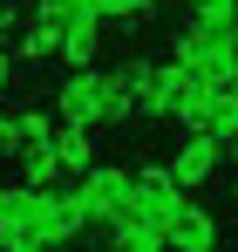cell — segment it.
Returning <instances> with one entry per match:
<instances>
[{
    "instance_id": "8992f818",
    "label": "cell",
    "mask_w": 238,
    "mask_h": 252,
    "mask_svg": "<svg viewBox=\"0 0 238 252\" xmlns=\"http://www.w3.org/2000/svg\"><path fill=\"white\" fill-rule=\"evenodd\" d=\"M109 246H116V252H163L170 232H163L157 218H143L136 205H122L116 218H109Z\"/></svg>"
},
{
    "instance_id": "4fadbf2b",
    "label": "cell",
    "mask_w": 238,
    "mask_h": 252,
    "mask_svg": "<svg viewBox=\"0 0 238 252\" xmlns=\"http://www.w3.org/2000/svg\"><path fill=\"white\" fill-rule=\"evenodd\" d=\"M0 157H21V136H14V109H0Z\"/></svg>"
},
{
    "instance_id": "8fae6325",
    "label": "cell",
    "mask_w": 238,
    "mask_h": 252,
    "mask_svg": "<svg viewBox=\"0 0 238 252\" xmlns=\"http://www.w3.org/2000/svg\"><path fill=\"white\" fill-rule=\"evenodd\" d=\"M55 109H41V102H28V109H14V136L21 143H55Z\"/></svg>"
},
{
    "instance_id": "6da1fadb",
    "label": "cell",
    "mask_w": 238,
    "mask_h": 252,
    "mask_svg": "<svg viewBox=\"0 0 238 252\" xmlns=\"http://www.w3.org/2000/svg\"><path fill=\"white\" fill-rule=\"evenodd\" d=\"M55 116L61 123H89V129H122L136 116V95H129V75L122 68H68L61 89H55Z\"/></svg>"
},
{
    "instance_id": "7c38bea8",
    "label": "cell",
    "mask_w": 238,
    "mask_h": 252,
    "mask_svg": "<svg viewBox=\"0 0 238 252\" xmlns=\"http://www.w3.org/2000/svg\"><path fill=\"white\" fill-rule=\"evenodd\" d=\"M191 21H238V0H184Z\"/></svg>"
},
{
    "instance_id": "52a82bcc",
    "label": "cell",
    "mask_w": 238,
    "mask_h": 252,
    "mask_svg": "<svg viewBox=\"0 0 238 252\" xmlns=\"http://www.w3.org/2000/svg\"><path fill=\"white\" fill-rule=\"evenodd\" d=\"M170 246L177 252H211L218 246V218H211L204 205H184L177 218H170Z\"/></svg>"
},
{
    "instance_id": "ba28073f",
    "label": "cell",
    "mask_w": 238,
    "mask_h": 252,
    "mask_svg": "<svg viewBox=\"0 0 238 252\" xmlns=\"http://www.w3.org/2000/svg\"><path fill=\"white\" fill-rule=\"evenodd\" d=\"M21 184H41V191L68 184V164H61V150H55V143H21Z\"/></svg>"
},
{
    "instance_id": "5bb4252c",
    "label": "cell",
    "mask_w": 238,
    "mask_h": 252,
    "mask_svg": "<svg viewBox=\"0 0 238 252\" xmlns=\"http://www.w3.org/2000/svg\"><path fill=\"white\" fill-rule=\"evenodd\" d=\"M14 89V48H7V34H0V95Z\"/></svg>"
},
{
    "instance_id": "3957f363",
    "label": "cell",
    "mask_w": 238,
    "mask_h": 252,
    "mask_svg": "<svg viewBox=\"0 0 238 252\" xmlns=\"http://www.w3.org/2000/svg\"><path fill=\"white\" fill-rule=\"evenodd\" d=\"M218 164H225V136H211V129H184L177 150H170V177L184 191H204L218 177Z\"/></svg>"
},
{
    "instance_id": "5b68a950",
    "label": "cell",
    "mask_w": 238,
    "mask_h": 252,
    "mask_svg": "<svg viewBox=\"0 0 238 252\" xmlns=\"http://www.w3.org/2000/svg\"><path fill=\"white\" fill-rule=\"evenodd\" d=\"M102 28H109L102 7H82L75 21L61 28V62H68V68H95V62H102Z\"/></svg>"
},
{
    "instance_id": "30bf717a",
    "label": "cell",
    "mask_w": 238,
    "mask_h": 252,
    "mask_svg": "<svg viewBox=\"0 0 238 252\" xmlns=\"http://www.w3.org/2000/svg\"><path fill=\"white\" fill-rule=\"evenodd\" d=\"M55 55H61V21H28L14 62H55Z\"/></svg>"
},
{
    "instance_id": "277c9868",
    "label": "cell",
    "mask_w": 238,
    "mask_h": 252,
    "mask_svg": "<svg viewBox=\"0 0 238 252\" xmlns=\"http://www.w3.org/2000/svg\"><path fill=\"white\" fill-rule=\"evenodd\" d=\"M82 198H89V211H95V225H109V218L136 198V170H129V164H102V157H95V164L82 170Z\"/></svg>"
},
{
    "instance_id": "2e32d148",
    "label": "cell",
    "mask_w": 238,
    "mask_h": 252,
    "mask_svg": "<svg viewBox=\"0 0 238 252\" xmlns=\"http://www.w3.org/2000/svg\"><path fill=\"white\" fill-rule=\"evenodd\" d=\"M232 75H238V34H232Z\"/></svg>"
},
{
    "instance_id": "e0dca14e",
    "label": "cell",
    "mask_w": 238,
    "mask_h": 252,
    "mask_svg": "<svg viewBox=\"0 0 238 252\" xmlns=\"http://www.w3.org/2000/svg\"><path fill=\"white\" fill-rule=\"evenodd\" d=\"M232 198H238V170H232Z\"/></svg>"
},
{
    "instance_id": "9c48e42d",
    "label": "cell",
    "mask_w": 238,
    "mask_h": 252,
    "mask_svg": "<svg viewBox=\"0 0 238 252\" xmlns=\"http://www.w3.org/2000/svg\"><path fill=\"white\" fill-rule=\"evenodd\" d=\"M55 150H61L68 177H82V170L102 157V150H95V129H89V123H55Z\"/></svg>"
},
{
    "instance_id": "9a60e30c",
    "label": "cell",
    "mask_w": 238,
    "mask_h": 252,
    "mask_svg": "<svg viewBox=\"0 0 238 252\" xmlns=\"http://www.w3.org/2000/svg\"><path fill=\"white\" fill-rule=\"evenodd\" d=\"M225 157H232V164H238V136H232V143H225Z\"/></svg>"
},
{
    "instance_id": "7a4b0ae2",
    "label": "cell",
    "mask_w": 238,
    "mask_h": 252,
    "mask_svg": "<svg viewBox=\"0 0 238 252\" xmlns=\"http://www.w3.org/2000/svg\"><path fill=\"white\" fill-rule=\"evenodd\" d=\"M232 34H238V21H184V28L170 34V55H177L184 68L211 75V82H225V75H232Z\"/></svg>"
}]
</instances>
